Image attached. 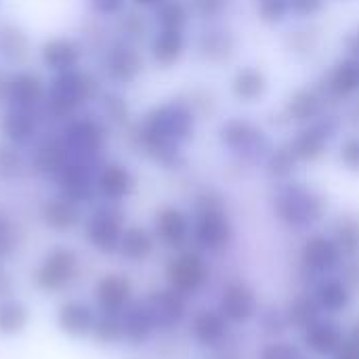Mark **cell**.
Segmentation results:
<instances>
[{"label":"cell","instance_id":"6da1fadb","mask_svg":"<svg viewBox=\"0 0 359 359\" xmlns=\"http://www.w3.org/2000/svg\"><path fill=\"white\" fill-rule=\"evenodd\" d=\"M198 114L183 99H168L149 107L133 128L135 147L164 170L185 166L183 145L194 139Z\"/></svg>","mask_w":359,"mask_h":359},{"label":"cell","instance_id":"7a4b0ae2","mask_svg":"<svg viewBox=\"0 0 359 359\" xmlns=\"http://www.w3.org/2000/svg\"><path fill=\"white\" fill-rule=\"evenodd\" d=\"M103 88L105 82L99 72L84 65L48 76V90L42 105V116L46 122L59 126L82 111H88L101 97Z\"/></svg>","mask_w":359,"mask_h":359},{"label":"cell","instance_id":"3957f363","mask_svg":"<svg viewBox=\"0 0 359 359\" xmlns=\"http://www.w3.org/2000/svg\"><path fill=\"white\" fill-rule=\"evenodd\" d=\"M233 225L225 210L223 198L215 189H202L194 198L191 242L198 250L221 252L231 244Z\"/></svg>","mask_w":359,"mask_h":359},{"label":"cell","instance_id":"277c9868","mask_svg":"<svg viewBox=\"0 0 359 359\" xmlns=\"http://www.w3.org/2000/svg\"><path fill=\"white\" fill-rule=\"evenodd\" d=\"M57 128L67 149V156L72 160H80L93 166H99L105 160V151L109 143V128L97 116V111L95 114L90 109L82 111L69 118L67 122L59 124Z\"/></svg>","mask_w":359,"mask_h":359},{"label":"cell","instance_id":"5b68a950","mask_svg":"<svg viewBox=\"0 0 359 359\" xmlns=\"http://www.w3.org/2000/svg\"><path fill=\"white\" fill-rule=\"evenodd\" d=\"M276 217L292 229H309L324 221L328 212L326 198L305 183H284L273 196Z\"/></svg>","mask_w":359,"mask_h":359},{"label":"cell","instance_id":"8992f818","mask_svg":"<svg viewBox=\"0 0 359 359\" xmlns=\"http://www.w3.org/2000/svg\"><path fill=\"white\" fill-rule=\"evenodd\" d=\"M99 59V76L111 88L133 86L145 72V57L139 44L124 40L120 36H111V40L97 55Z\"/></svg>","mask_w":359,"mask_h":359},{"label":"cell","instance_id":"52a82bcc","mask_svg":"<svg viewBox=\"0 0 359 359\" xmlns=\"http://www.w3.org/2000/svg\"><path fill=\"white\" fill-rule=\"evenodd\" d=\"M80 276V255L72 246H53L36 263L32 271V282L44 294H63L78 284Z\"/></svg>","mask_w":359,"mask_h":359},{"label":"cell","instance_id":"ba28073f","mask_svg":"<svg viewBox=\"0 0 359 359\" xmlns=\"http://www.w3.org/2000/svg\"><path fill=\"white\" fill-rule=\"evenodd\" d=\"M126 225L128 223H126V212L122 204L95 202L90 210L84 215L80 229H82L84 242L95 252H99L101 257H114L118 255V246H120Z\"/></svg>","mask_w":359,"mask_h":359},{"label":"cell","instance_id":"9c48e42d","mask_svg":"<svg viewBox=\"0 0 359 359\" xmlns=\"http://www.w3.org/2000/svg\"><path fill=\"white\" fill-rule=\"evenodd\" d=\"M219 139L231 154H236L248 164L267 160L271 151L269 137L244 118H231L223 122V126L219 128Z\"/></svg>","mask_w":359,"mask_h":359},{"label":"cell","instance_id":"30bf717a","mask_svg":"<svg viewBox=\"0 0 359 359\" xmlns=\"http://www.w3.org/2000/svg\"><path fill=\"white\" fill-rule=\"evenodd\" d=\"M166 284L183 297L198 294L210 280V267L200 250L183 248L164 267Z\"/></svg>","mask_w":359,"mask_h":359},{"label":"cell","instance_id":"8fae6325","mask_svg":"<svg viewBox=\"0 0 359 359\" xmlns=\"http://www.w3.org/2000/svg\"><path fill=\"white\" fill-rule=\"evenodd\" d=\"M86 55H88V50H86L82 38L69 36V34L48 36L36 46V59L48 76L63 74V72L84 65Z\"/></svg>","mask_w":359,"mask_h":359},{"label":"cell","instance_id":"7c38bea8","mask_svg":"<svg viewBox=\"0 0 359 359\" xmlns=\"http://www.w3.org/2000/svg\"><path fill=\"white\" fill-rule=\"evenodd\" d=\"M97 168L99 166L67 158L65 164L59 168V172L50 179V183L57 194L69 198L72 202L80 206H93L97 202V191H95Z\"/></svg>","mask_w":359,"mask_h":359},{"label":"cell","instance_id":"4fadbf2b","mask_svg":"<svg viewBox=\"0 0 359 359\" xmlns=\"http://www.w3.org/2000/svg\"><path fill=\"white\" fill-rule=\"evenodd\" d=\"M25 151H27V172L44 181H50L69 158L57 126L50 130H42V135Z\"/></svg>","mask_w":359,"mask_h":359},{"label":"cell","instance_id":"5bb4252c","mask_svg":"<svg viewBox=\"0 0 359 359\" xmlns=\"http://www.w3.org/2000/svg\"><path fill=\"white\" fill-rule=\"evenodd\" d=\"M137 189L135 172L120 160H103L95 172L97 202L124 204Z\"/></svg>","mask_w":359,"mask_h":359},{"label":"cell","instance_id":"9a60e30c","mask_svg":"<svg viewBox=\"0 0 359 359\" xmlns=\"http://www.w3.org/2000/svg\"><path fill=\"white\" fill-rule=\"evenodd\" d=\"M38 221L46 231L55 236H69L82 227L84 206L55 191L38 204Z\"/></svg>","mask_w":359,"mask_h":359},{"label":"cell","instance_id":"2e32d148","mask_svg":"<svg viewBox=\"0 0 359 359\" xmlns=\"http://www.w3.org/2000/svg\"><path fill=\"white\" fill-rule=\"evenodd\" d=\"M48 90V80L34 67H17L8 72V99L6 105L21 109L42 111Z\"/></svg>","mask_w":359,"mask_h":359},{"label":"cell","instance_id":"e0dca14e","mask_svg":"<svg viewBox=\"0 0 359 359\" xmlns=\"http://www.w3.org/2000/svg\"><path fill=\"white\" fill-rule=\"evenodd\" d=\"M345 252L341 250V246L334 242L332 236L326 233H311L299 252V261L303 265L305 271L313 273V276H330L334 273L339 267H343L345 263Z\"/></svg>","mask_w":359,"mask_h":359},{"label":"cell","instance_id":"ac0fdd59","mask_svg":"<svg viewBox=\"0 0 359 359\" xmlns=\"http://www.w3.org/2000/svg\"><path fill=\"white\" fill-rule=\"evenodd\" d=\"M44 124L46 120L42 111L6 105L2 107V114H0V139L27 149L42 135Z\"/></svg>","mask_w":359,"mask_h":359},{"label":"cell","instance_id":"d6986e66","mask_svg":"<svg viewBox=\"0 0 359 359\" xmlns=\"http://www.w3.org/2000/svg\"><path fill=\"white\" fill-rule=\"evenodd\" d=\"M143 301L149 309V316L158 332H172L187 318V297L172 290L170 286L149 290L143 297Z\"/></svg>","mask_w":359,"mask_h":359},{"label":"cell","instance_id":"ffe728a7","mask_svg":"<svg viewBox=\"0 0 359 359\" xmlns=\"http://www.w3.org/2000/svg\"><path fill=\"white\" fill-rule=\"evenodd\" d=\"M97 313V307L82 299H65L57 305L55 326L69 341H90Z\"/></svg>","mask_w":359,"mask_h":359},{"label":"cell","instance_id":"44dd1931","mask_svg":"<svg viewBox=\"0 0 359 359\" xmlns=\"http://www.w3.org/2000/svg\"><path fill=\"white\" fill-rule=\"evenodd\" d=\"M337 133H339V120L332 116H320L316 122L301 128L288 145L299 162H316L326 154L328 141Z\"/></svg>","mask_w":359,"mask_h":359},{"label":"cell","instance_id":"7402d4cb","mask_svg":"<svg viewBox=\"0 0 359 359\" xmlns=\"http://www.w3.org/2000/svg\"><path fill=\"white\" fill-rule=\"evenodd\" d=\"M135 284L126 273H105L93 284V305L101 313H124L135 301Z\"/></svg>","mask_w":359,"mask_h":359},{"label":"cell","instance_id":"603a6c76","mask_svg":"<svg viewBox=\"0 0 359 359\" xmlns=\"http://www.w3.org/2000/svg\"><path fill=\"white\" fill-rule=\"evenodd\" d=\"M154 236L168 250H183L191 242V217L172 204L162 206L154 215Z\"/></svg>","mask_w":359,"mask_h":359},{"label":"cell","instance_id":"cb8c5ba5","mask_svg":"<svg viewBox=\"0 0 359 359\" xmlns=\"http://www.w3.org/2000/svg\"><path fill=\"white\" fill-rule=\"evenodd\" d=\"M217 309L229 324H248L259 313V299L246 282L233 280L223 286Z\"/></svg>","mask_w":359,"mask_h":359},{"label":"cell","instance_id":"d4e9b609","mask_svg":"<svg viewBox=\"0 0 359 359\" xmlns=\"http://www.w3.org/2000/svg\"><path fill=\"white\" fill-rule=\"evenodd\" d=\"M36 55L32 36L17 21H0V65L8 69L25 67Z\"/></svg>","mask_w":359,"mask_h":359},{"label":"cell","instance_id":"484cf974","mask_svg":"<svg viewBox=\"0 0 359 359\" xmlns=\"http://www.w3.org/2000/svg\"><path fill=\"white\" fill-rule=\"evenodd\" d=\"M231 324L219 309H200L189 320V337L198 347L217 349L225 345Z\"/></svg>","mask_w":359,"mask_h":359},{"label":"cell","instance_id":"4316f807","mask_svg":"<svg viewBox=\"0 0 359 359\" xmlns=\"http://www.w3.org/2000/svg\"><path fill=\"white\" fill-rule=\"evenodd\" d=\"M345 341H347V334L343 326L330 318H320L303 330L305 349L320 358H332L343 347Z\"/></svg>","mask_w":359,"mask_h":359},{"label":"cell","instance_id":"83f0119b","mask_svg":"<svg viewBox=\"0 0 359 359\" xmlns=\"http://www.w3.org/2000/svg\"><path fill=\"white\" fill-rule=\"evenodd\" d=\"M122 330H124V345L128 347H143L154 339V334H158L156 324L143 299H137L126 307V311L122 313Z\"/></svg>","mask_w":359,"mask_h":359},{"label":"cell","instance_id":"f1b7e54d","mask_svg":"<svg viewBox=\"0 0 359 359\" xmlns=\"http://www.w3.org/2000/svg\"><path fill=\"white\" fill-rule=\"evenodd\" d=\"M187 50L185 32L177 29H156L149 36V57L158 67H175Z\"/></svg>","mask_w":359,"mask_h":359},{"label":"cell","instance_id":"f546056e","mask_svg":"<svg viewBox=\"0 0 359 359\" xmlns=\"http://www.w3.org/2000/svg\"><path fill=\"white\" fill-rule=\"evenodd\" d=\"M156 236L143 225H126L120 246H118V257L130 265H141L149 261L156 252Z\"/></svg>","mask_w":359,"mask_h":359},{"label":"cell","instance_id":"4dcf8cb0","mask_svg":"<svg viewBox=\"0 0 359 359\" xmlns=\"http://www.w3.org/2000/svg\"><path fill=\"white\" fill-rule=\"evenodd\" d=\"M198 53L208 63L229 61L236 53V36L227 27H208L198 38Z\"/></svg>","mask_w":359,"mask_h":359},{"label":"cell","instance_id":"1f68e13d","mask_svg":"<svg viewBox=\"0 0 359 359\" xmlns=\"http://www.w3.org/2000/svg\"><path fill=\"white\" fill-rule=\"evenodd\" d=\"M313 294H316V299H318V303H320V307H322V311L326 316H339L351 303V288H349V284L343 278L332 276V273L324 276L318 282Z\"/></svg>","mask_w":359,"mask_h":359},{"label":"cell","instance_id":"d6a6232c","mask_svg":"<svg viewBox=\"0 0 359 359\" xmlns=\"http://www.w3.org/2000/svg\"><path fill=\"white\" fill-rule=\"evenodd\" d=\"M97 107V116L107 124V128H118L124 130L130 126L133 116H130V107L128 101L124 99V95L120 93V88H103L101 97L95 103Z\"/></svg>","mask_w":359,"mask_h":359},{"label":"cell","instance_id":"836d02e7","mask_svg":"<svg viewBox=\"0 0 359 359\" xmlns=\"http://www.w3.org/2000/svg\"><path fill=\"white\" fill-rule=\"evenodd\" d=\"M326 90L330 97H355L359 93V59L345 57L332 65L326 76Z\"/></svg>","mask_w":359,"mask_h":359},{"label":"cell","instance_id":"e575fe53","mask_svg":"<svg viewBox=\"0 0 359 359\" xmlns=\"http://www.w3.org/2000/svg\"><path fill=\"white\" fill-rule=\"evenodd\" d=\"M322 107H324V101H322L320 93L305 86V88H297L290 95V99L286 101L284 111H286L290 122L311 124L322 116Z\"/></svg>","mask_w":359,"mask_h":359},{"label":"cell","instance_id":"d590c367","mask_svg":"<svg viewBox=\"0 0 359 359\" xmlns=\"http://www.w3.org/2000/svg\"><path fill=\"white\" fill-rule=\"evenodd\" d=\"M267 76L263 69L246 65L240 67L231 78V95L242 103H257L267 93Z\"/></svg>","mask_w":359,"mask_h":359},{"label":"cell","instance_id":"8d00e7d4","mask_svg":"<svg viewBox=\"0 0 359 359\" xmlns=\"http://www.w3.org/2000/svg\"><path fill=\"white\" fill-rule=\"evenodd\" d=\"M32 322L29 307L17 299L8 297L0 301V337L2 339H17L21 337Z\"/></svg>","mask_w":359,"mask_h":359},{"label":"cell","instance_id":"74e56055","mask_svg":"<svg viewBox=\"0 0 359 359\" xmlns=\"http://www.w3.org/2000/svg\"><path fill=\"white\" fill-rule=\"evenodd\" d=\"M284 313H286L288 326H290V328H294V330H301V332H303L307 326H311L316 320H320L324 311H322V307H320V303H318L316 294L299 292V294H294V297L288 301V305H286Z\"/></svg>","mask_w":359,"mask_h":359},{"label":"cell","instance_id":"f35d334b","mask_svg":"<svg viewBox=\"0 0 359 359\" xmlns=\"http://www.w3.org/2000/svg\"><path fill=\"white\" fill-rule=\"evenodd\" d=\"M151 21L158 29H177L185 32L191 19L189 4L183 0H162L156 8H151Z\"/></svg>","mask_w":359,"mask_h":359},{"label":"cell","instance_id":"ab89813d","mask_svg":"<svg viewBox=\"0 0 359 359\" xmlns=\"http://www.w3.org/2000/svg\"><path fill=\"white\" fill-rule=\"evenodd\" d=\"M149 29H151L149 17H145L143 8H137V6L126 8V11L114 21V34L120 36V38H124V40H130V42H135V44H139V42H143L145 38H149V36H151Z\"/></svg>","mask_w":359,"mask_h":359},{"label":"cell","instance_id":"60d3db41","mask_svg":"<svg viewBox=\"0 0 359 359\" xmlns=\"http://www.w3.org/2000/svg\"><path fill=\"white\" fill-rule=\"evenodd\" d=\"M27 172V151L0 139V185H11Z\"/></svg>","mask_w":359,"mask_h":359},{"label":"cell","instance_id":"b9f144b4","mask_svg":"<svg viewBox=\"0 0 359 359\" xmlns=\"http://www.w3.org/2000/svg\"><path fill=\"white\" fill-rule=\"evenodd\" d=\"M93 345L109 349L120 343H124V330H122V313H97V322L90 334Z\"/></svg>","mask_w":359,"mask_h":359},{"label":"cell","instance_id":"7bdbcfd3","mask_svg":"<svg viewBox=\"0 0 359 359\" xmlns=\"http://www.w3.org/2000/svg\"><path fill=\"white\" fill-rule=\"evenodd\" d=\"M334 242L341 246L345 257L359 255V215L358 212H345L337 219L332 229Z\"/></svg>","mask_w":359,"mask_h":359},{"label":"cell","instance_id":"ee69618b","mask_svg":"<svg viewBox=\"0 0 359 359\" xmlns=\"http://www.w3.org/2000/svg\"><path fill=\"white\" fill-rule=\"evenodd\" d=\"M299 160L297 156L292 154L290 145H282V147H276L269 151L267 160H265V168H267V175L271 179H278V181H286L292 177L294 168H297Z\"/></svg>","mask_w":359,"mask_h":359},{"label":"cell","instance_id":"f6af8a7d","mask_svg":"<svg viewBox=\"0 0 359 359\" xmlns=\"http://www.w3.org/2000/svg\"><path fill=\"white\" fill-rule=\"evenodd\" d=\"M257 322H259V328L265 337L269 339H280L290 326H288V320H286V313L284 309H278V307H265V309H259L257 313Z\"/></svg>","mask_w":359,"mask_h":359},{"label":"cell","instance_id":"bcb514c9","mask_svg":"<svg viewBox=\"0 0 359 359\" xmlns=\"http://www.w3.org/2000/svg\"><path fill=\"white\" fill-rule=\"evenodd\" d=\"M19 250V231L15 221L0 210V261L8 263Z\"/></svg>","mask_w":359,"mask_h":359},{"label":"cell","instance_id":"7dc6e473","mask_svg":"<svg viewBox=\"0 0 359 359\" xmlns=\"http://www.w3.org/2000/svg\"><path fill=\"white\" fill-rule=\"evenodd\" d=\"M259 19L263 23L276 25L290 15V0H255Z\"/></svg>","mask_w":359,"mask_h":359},{"label":"cell","instance_id":"c3c4849f","mask_svg":"<svg viewBox=\"0 0 359 359\" xmlns=\"http://www.w3.org/2000/svg\"><path fill=\"white\" fill-rule=\"evenodd\" d=\"M130 0H86V8L93 17L101 21H116L126 8Z\"/></svg>","mask_w":359,"mask_h":359},{"label":"cell","instance_id":"681fc988","mask_svg":"<svg viewBox=\"0 0 359 359\" xmlns=\"http://www.w3.org/2000/svg\"><path fill=\"white\" fill-rule=\"evenodd\" d=\"M259 359H307V355L299 345L273 339L267 345H263V349L259 351Z\"/></svg>","mask_w":359,"mask_h":359},{"label":"cell","instance_id":"f907efd6","mask_svg":"<svg viewBox=\"0 0 359 359\" xmlns=\"http://www.w3.org/2000/svg\"><path fill=\"white\" fill-rule=\"evenodd\" d=\"M227 2L229 0H189L187 4H189L191 15L200 19H215L227 8Z\"/></svg>","mask_w":359,"mask_h":359},{"label":"cell","instance_id":"816d5d0a","mask_svg":"<svg viewBox=\"0 0 359 359\" xmlns=\"http://www.w3.org/2000/svg\"><path fill=\"white\" fill-rule=\"evenodd\" d=\"M339 158H341V164L351 170V172H359V137H347L343 143H341V149H339Z\"/></svg>","mask_w":359,"mask_h":359},{"label":"cell","instance_id":"f5cc1de1","mask_svg":"<svg viewBox=\"0 0 359 359\" xmlns=\"http://www.w3.org/2000/svg\"><path fill=\"white\" fill-rule=\"evenodd\" d=\"M288 44L292 53H311L318 44V36L309 29H297V32H290Z\"/></svg>","mask_w":359,"mask_h":359},{"label":"cell","instance_id":"db71d44e","mask_svg":"<svg viewBox=\"0 0 359 359\" xmlns=\"http://www.w3.org/2000/svg\"><path fill=\"white\" fill-rule=\"evenodd\" d=\"M326 0H290V15L299 19H309L316 17L324 11Z\"/></svg>","mask_w":359,"mask_h":359},{"label":"cell","instance_id":"11a10c76","mask_svg":"<svg viewBox=\"0 0 359 359\" xmlns=\"http://www.w3.org/2000/svg\"><path fill=\"white\" fill-rule=\"evenodd\" d=\"M8 297H15V278L8 271L6 263L0 261V301Z\"/></svg>","mask_w":359,"mask_h":359},{"label":"cell","instance_id":"9f6ffc18","mask_svg":"<svg viewBox=\"0 0 359 359\" xmlns=\"http://www.w3.org/2000/svg\"><path fill=\"white\" fill-rule=\"evenodd\" d=\"M343 46H345V53L347 57H353V59H359V23L353 25L345 38H343Z\"/></svg>","mask_w":359,"mask_h":359},{"label":"cell","instance_id":"6f0895ef","mask_svg":"<svg viewBox=\"0 0 359 359\" xmlns=\"http://www.w3.org/2000/svg\"><path fill=\"white\" fill-rule=\"evenodd\" d=\"M332 359H359V347L358 345H353L349 339L343 343V347L332 355Z\"/></svg>","mask_w":359,"mask_h":359},{"label":"cell","instance_id":"680465c9","mask_svg":"<svg viewBox=\"0 0 359 359\" xmlns=\"http://www.w3.org/2000/svg\"><path fill=\"white\" fill-rule=\"evenodd\" d=\"M8 67L0 65V107H6V99H8Z\"/></svg>","mask_w":359,"mask_h":359},{"label":"cell","instance_id":"91938a15","mask_svg":"<svg viewBox=\"0 0 359 359\" xmlns=\"http://www.w3.org/2000/svg\"><path fill=\"white\" fill-rule=\"evenodd\" d=\"M162 0H130V4L133 6H137V8H156L158 4H160Z\"/></svg>","mask_w":359,"mask_h":359},{"label":"cell","instance_id":"94428289","mask_svg":"<svg viewBox=\"0 0 359 359\" xmlns=\"http://www.w3.org/2000/svg\"><path fill=\"white\" fill-rule=\"evenodd\" d=\"M347 339H349L353 345H358L359 347V320L353 324V326H351V332L347 334Z\"/></svg>","mask_w":359,"mask_h":359},{"label":"cell","instance_id":"6125c7cd","mask_svg":"<svg viewBox=\"0 0 359 359\" xmlns=\"http://www.w3.org/2000/svg\"><path fill=\"white\" fill-rule=\"evenodd\" d=\"M349 118H351L353 124H358L359 126V99H355V103H353V107H351V111H349Z\"/></svg>","mask_w":359,"mask_h":359}]
</instances>
